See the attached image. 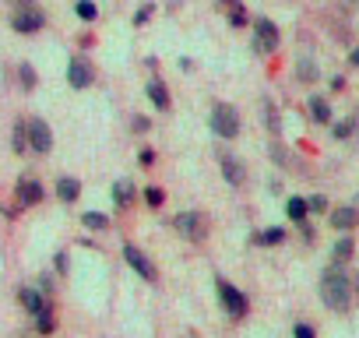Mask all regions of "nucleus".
<instances>
[{
  "label": "nucleus",
  "mask_w": 359,
  "mask_h": 338,
  "mask_svg": "<svg viewBox=\"0 0 359 338\" xmlns=\"http://www.w3.org/2000/svg\"><path fill=\"white\" fill-rule=\"evenodd\" d=\"M320 303L334 313H345L352 306V278L341 271V264H331L320 271Z\"/></svg>",
  "instance_id": "1"
},
{
  "label": "nucleus",
  "mask_w": 359,
  "mask_h": 338,
  "mask_svg": "<svg viewBox=\"0 0 359 338\" xmlns=\"http://www.w3.org/2000/svg\"><path fill=\"white\" fill-rule=\"evenodd\" d=\"M208 127H212L215 137H222V141H236L240 130H243V120H240V113H236L233 102H215L212 113H208Z\"/></svg>",
  "instance_id": "2"
},
{
  "label": "nucleus",
  "mask_w": 359,
  "mask_h": 338,
  "mask_svg": "<svg viewBox=\"0 0 359 338\" xmlns=\"http://www.w3.org/2000/svg\"><path fill=\"white\" fill-rule=\"evenodd\" d=\"M172 229L184 236L187 243H205L208 240V215L205 212H194V208L176 212L172 215Z\"/></svg>",
  "instance_id": "3"
},
{
  "label": "nucleus",
  "mask_w": 359,
  "mask_h": 338,
  "mask_svg": "<svg viewBox=\"0 0 359 338\" xmlns=\"http://www.w3.org/2000/svg\"><path fill=\"white\" fill-rule=\"evenodd\" d=\"M215 296H219V306H222V310H226L233 320H243V317H247V310H250V299H247V296H243V292H240V289L229 282V278H222V275L215 278Z\"/></svg>",
  "instance_id": "4"
},
{
  "label": "nucleus",
  "mask_w": 359,
  "mask_h": 338,
  "mask_svg": "<svg viewBox=\"0 0 359 338\" xmlns=\"http://www.w3.org/2000/svg\"><path fill=\"white\" fill-rule=\"evenodd\" d=\"M25 141H29V151L36 155H50L53 151V130L43 116H29L25 120Z\"/></svg>",
  "instance_id": "5"
},
{
  "label": "nucleus",
  "mask_w": 359,
  "mask_h": 338,
  "mask_svg": "<svg viewBox=\"0 0 359 338\" xmlns=\"http://www.w3.org/2000/svg\"><path fill=\"white\" fill-rule=\"evenodd\" d=\"M43 25H46V15H43L39 8H32V4H22V8L11 15V29H15L18 36H36Z\"/></svg>",
  "instance_id": "6"
},
{
  "label": "nucleus",
  "mask_w": 359,
  "mask_h": 338,
  "mask_svg": "<svg viewBox=\"0 0 359 338\" xmlns=\"http://www.w3.org/2000/svg\"><path fill=\"white\" fill-rule=\"evenodd\" d=\"M123 261L137 271V278L141 282H158V268H155V261L141 250V247H134V243H123Z\"/></svg>",
  "instance_id": "7"
},
{
  "label": "nucleus",
  "mask_w": 359,
  "mask_h": 338,
  "mask_svg": "<svg viewBox=\"0 0 359 338\" xmlns=\"http://www.w3.org/2000/svg\"><path fill=\"white\" fill-rule=\"evenodd\" d=\"M67 85H71V88H78V92L95 85V67H92V60H88V57H81V53H78V57H71V60H67Z\"/></svg>",
  "instance_id": "8"
},
{
  "label": "nucleus",
  "mask_w": 359,
  "mask_h": 338,
  "mask_svg": "<svg viewBox=\"0 0 359 338\" xmlns=\"http://www.w3.org/2000/svg\"><path fill=\"white\" fill-rule=\"evenodd\" d=\"M278 43H282V36H278V25H275V22H268V18L254 22V50H257L261 57L275 53Z\"/></svg>",
  "instance_id": "9"
},
{
  "label": "nucleus",
  "mask_w": 359,
  "mask_h": 338,
  "mask_svg": "<svg viewBox=\"0 0 359 338\" xmlns=\"http://www.w3.org/2000/svg\"><path fill=\"white\" fill-rule=\"evenodd\" d=\"M219 169H222V180H226L229 187H243V184H247V169H243V158H240V155L219 148Z\"/></svg>",
  "instance_id": "10"
},
{
  "label": "nucleus",
  "mask_w": 359,
  "mask_h": 338,
  "mask_svg": "<svg viewBox=\"0 0 359 338\" xmlns=\"http://www.w3.org/2000/svg\"><path fill=\"white\" fill-rule=\"evenodd\" d=\"M43 198H46V187H43L36 177H22V180L15 184V201H18V208H36Z\"/></svg>",
  "instance_id": "11"
},
{
  "label": "nucleus",
  "mask_w": 359,
  "mask_h": 338,
  "mask_svg": "<svg viewBox=\"0 0 359 338\" xmlns=\"http://www.w3.org/2000/svg\"><path fill=\"white\" fill-rule=\"evenodd\" d=\"M18 303H22V310H25L29 317H36V313L50 303V296H43L36 285H22V289H18Z\"/></svg>",
  "instance_id": "12"
},
{
  "label": "nucleus",
  "mask_w": 359,
  "mask_h": 338,
  "mask_svg": "<svg viewBox=\"0 0 359 338\" xmlns=\"http://www.w3.org/2000/svg\"><path fill=\"white\" fill-rule=\"evenodd\" d=\"M144 95H148V102L158 109V113H165L169 106H172V95H169V88H165V81H158V78H151L148 85H144Z\"/></svg>",
  "instance_id": "13"
},
{
  "label": "nucleus",
  "mask_w": 359,
  "mask_h": 338,
  "mask_svg": "<svg viewBox=\"0 0 359 338\" xmlns=\"http://www.w3.org/2000/svg\"><path fill=\"white\" fill-rule=\"evenodd\" d=\"M134 201H137V184H134V180H116V184H113V205H116L120 212H127Z\"/></svg>",
  "instance_id": "14"
},
{
  "label": "nucleus",
  "mask_w": 359,
  "mask_h": 338,
  "mask_svg": "<svg viewBox=\"0 0 359 338\" xmlns=\"http://www.w3.org/2000/svg\"><path fill=\"white\" fill-rule=\"evenodd\" d=\"M53 191H57V198H60L64 205H74V201L81 198V180H78V177H57Z\"/></svg>",
  "instance_id": "15"
},
{
  "label": "nucleus",
  "mask_w": 359,
  "mask_h": 338,
  "mask_svg": "<svg viewBox=\"0 0 359 338\" xmlns=\"http://www.w3.org/2000/svg\"><path fill=\"white\" fill-rule=\"evenodd\" d=\"M355 222H359V212H355L352 205H345V208H334V212H331V226H334L338 233H348Z\"/></svg>",
  "instance_id": "16"
},
{
  "label": "nucleus",
  "mask_w": 359,
  "mask_h": 338,
  "mask_svg": "<svg viewBox=\"0 0 359 338\" xmlns=\"http://www.w3.org/2000/svg\"><path fill=\"white\" fill-rule=\"evenodd\" d=\"M32 320H36V331H39V334H53V331H57V313H53V299H50V303H46V306H43V310H39V313H36Z\"/></svg>",
  "instance_id": "17"
},
{
  "label": "nucleus",
  "mask_w": 359,
  "mask_h": 338,
  "mask_svg": "<svg viewBox=\"0 0 359 338\" xmlns=\"http://www.w3.org/2000/svg\"><path fill=\"white\" fill-rule=\"evenodd\" d=\"M282 240H285V229H282V226H271V229L250 236V243H257V247H275V243H282Z\"/></svg>",
  "instance_id": "18"
},
{
  "label": "nucleus",
  "mask_w": 359,
  "mask_h": 338,
  "mask_svg": "<svg viewBox=\"0 0 359 338\" xmlns=\"http://www.w3.org/2000/svg\"><path fill=\"white\" fill-rule=\"evenodd\" d=\"M285 215L292 219V222H306V215H310V208H306V198H289L285 201Z\"/></svg>",
  "instance_id": "19"
},
{
  "label": "nucleus",
  "mask_w": 359,
  "mask_h": 338,
  "mask_svg": "<svg viewBox=\"0 0 359 338\" xmlns=\"http://www.w3.org/2000/svg\"><path fill=\"white\" fill-rule=\"evenodd\" d=\"M81 226H85V229H92V233L109 229V215H102V212H85V215H81Z\"/></svg>",
  "instance_id": "20"
},
{
  "label": "nucleus",
  "mask_w": 359,
  "mask_h": 338,
  "mask_svg": "<svg viewBox=\"0 0 359 338\" xmlns=\"http://www.w3.org/2000/svg\"><path fill=\"white\" fill-rule=\"evenodd\" d=\"M310 116H313L317 123H327V120H331V106H327L320 95H313V99H310Z\"/></svg>",
  "instance_id": "21"
},
{
  "label": "nucleus",
  "mask_w": 359,
  "mask_h": 338,
  "mask_svg": "<svg viewBox=\"0 0 359 338\" xmlns=\"http://www.w3.org/2000/svg\"><path fill=\"white\" fill-rule=\"evenodd\" d=\"M11 148H15V155H25V151H29V141H25V120L15 123V130H11Z\"/></svg>",
  "instance_id": "22"
},
{
  "label": "nucleus",
  "mask_w": 359,
  "mask_h": 338,
  "mask_svg": "<svg viewBox=\"0 0 359 338\" xmlns=\"http://www.w3.org/2000/svg\"><path fill=\"white\" fill-rule=\"evenodd\" d=\"M18 81H22V88H25V92H32V88L39 85L36 67H32V64H22V67H18Z\"/></svg>",
  "instance_id": "23"
},
{
  "label": "nucleus",
  "mask_w": 359,
  "mask_h": 338,
  "mask_svg": "<svg viewBox=\"0 0 359 338\" xmlns=\"http://www.w3.org/2000/svg\"><path fill=\"white\" fill-rule=\"evenodd\" d=\"M141 198H144L148 208H162V205H165V191H162V187H144Z\"/></svg>",
  "instance_id": "24"
},
{
  "label": "nucleus",
  "mask_w": 359,
  "mask_h": 338,
  "mask_svg": "<svg viewBox=\"0 0 359 338\" xmlns=\"http://www.w3.org/2000/svg\"><path fill=\"white\" fill-rule=\"evenodd\" d=\"M331 257H334V264H345L348 257H352V240L345 236V240H338L334 243V250H331Z\"/></svg>",
  "instance_id": "25"
},
{
  "label": "nucleus",
  "mask_w": 359,
  "mask_h": 338,
  "mask_svg": "<svg viewBox=\"0 0 359 338\" xmlns=\"http://www.w3.org/2000/svg\"><path fill=\"white\" fill-rule=\"evenodd\" d=\"M74 15H78L81 22H95V15H99V8L92 4V0H78V4H74Z\"/></svg>",
  "instance_id": "26"
},
{
  "label": "nucleus",
  "mask_w": 359,
  "mask_h": 338,
  "mask_svg": "<svg viewBox=\"0 0 359 338\" xmlns=\"http://www.w3.org/2000/svg\"><path fill=\"white\" fill-rule=\"evenodd\" d=\"M53 268H57V275H60V278L71 271V257H67V250H57V257H53Z\"/></svg>",
  "instance_id": "27"
},
{
  "label": "nucleus",
  "mask_w": 359,
  "mask_h": 338,
  "mask_svg": "<svg viewBox=\"0 0 359 338\" xmlns=\"http://www.w3.org/2000/svg\"><path fill=\"white\" fill-rule=\"evenodd\" d=\"M36 289H39L43 296H50V299H53V275H50V271H43V275H39V285H36Z\"/></svg>",
  "instance_id": "28"
},
{
  "label": "nucleus",
  "mask_w": 359,
  "mask_h": 338,
  "mask_svg": "<svg viewBox=\"0 0 359 338\" xmlns=\"http://www.w3.org/2000/svg\"><path fill=\"white\" fill-rule=\"evenodd\" d=\"M292 338H317V331H313V324H306V320H299V324L292 327Z\"/></svg>",
  "instance_id": "29"
},
{
  "label": "nucleus",
  "mask_w": 359,
  "mask_h": 338,
  "mask_svg": "<svg viewBox=\"0 0 359 338\" xmlns=\"http://www.w3.org/2000/svg\"><path fill=\"white\" fill-rule=\"evenodd\" d=\"M306 208L310 212H327V198L324 194H313V198H306Z\"/></svg>",
  "instance_id": "30"
},
{
  "label": "nucleus",
  "mask_w": 359,
  "mask_h": 338,
  "mask_svg": "<svg viewBox=\"0 0 359 338\" xmlns=\"http://www.w3.org/2000/svg\"><path fill=\"white\" fill-rule=\"evenodd\" d=\"M148 127H151L148 116H130V130H134V134H148Z\"/></svg>",
  "instance_id": "31"
},
{
  "label": "nucleus",
  "mask_w": 359,
  "mask_h": 338,
  "mask_svg": "<svg viewBox=\"0 0 359 338\" xmlns=\"http://www.w3.org/2000/svg\"><path fill=\"white\" fill-rule=\"evenodd\" d=\"M264 113H268V127H271V134H278V116H275V106H271V102H264Z\"/></svg>",
  "instance_id": "32"
},
{
  "label": "nucleus",
  "mask_w": 359,
  "mask_h": 338,
  "mask_svg": "<svg viewBox=\"0 0 359 338\" xmlns=\"http://www.w3.org/2000/svg\"><path fill=\"white\" fill-rule=\"evenodd\" d=\"M148 18H151V4H144L141 11H134V25H144Z\"/></svg>",
  "instance_id": "33"
},
{
  "label": "nucleus",
  "mask_w": 359,
  "mask_h": 338,
  "mask_svg": "<svg viewBox=\"0 0 359 338\" xmlns=\"http://www.w3.org/2000/svg\"><path fill=\"white\" fill-rule=\"evenodd\" d=\"M229 22H233L236 29H240V25H247V11H243V8H233V15H229Z\"/></svg>",
  "instance_id": "34"
},
{
  "label": "nucleus",
  "mask_w": 359,
  "mask_h": 338,
  "mask_svg": "<svg viewBox=\"0 0 359 338\" xmlns=\"http://www.w3.org/2000/svg\"><path fill=\"white\" fill-rule=\"evenodd\" d=\"M348 134H352V120H345V123L334 127V137H348Z\"/></svg>",
  "instance_id": "35"
},
{
  "label": "nucleus",
  "mask_w": 359,
  "mask_h": 338,
  "mask_svg": "<svg viewBox=\"0 0 359 338\" xmlns=\"http://www.w3.org/2000/svg\"><path fill=\"white\" fill-rule=\"evenodd\" d=\"M137 158H141V165H155V151H151V148H144Z\"/></svg>",
  "instance_id": "36"
},
{
  "label": "nucleus",
  "mask_w": 359,
  "mask_h": 338,
  "mask_svg": "<svg viewBox=\"0 0 359 338\" xmlns=\"http://www.w3.org/2000/svg\"><path fill=\"white\" fill-rule=\"evenodd\" d=\"M219 8H236V0H219Z\"/></svg>",
  "instance_id": "37"
},
{
  "label": "nucleus",
  "mask_w": 359,
  "mask_h": 338,
  "mask_svg": "<svg viewBox=\"0 0 359 338\" xmlns=\"http://www.w3.org/2000/svg\"><path fill=\"white\" fill-rule=\"evenodd\" d=\"M352 64H355V67H359V50H352Z\"/></svg>",
  "instance_id": "38"
},
{
  "label": "nucleus",
  "mask_w": 359,
  "mask_h": 338,
  "mask_svg": "<svg viewBox=\"0 0 359 338\" xmlns=\"http://www.w3.org/2000/svg\"><path fill=\"white\" fill-rule=\"evenodd\" d=\"M352 4H359V0H352Z\"/></svg>",
  "instance_id": "39"
},
{
  "label": "nucleus",
  "mask_w": 359,
  "mask_h": 338,
  "mask_svg": "<svg viewBox=\"0 0 359 338\" xmlns=\"http://www.w3.org/2000/svg\"><path fill=\"white\" fill-rule=\"evenodd\" d=\"M191 338H198V334H191Z\"/></svg>",
  "instance_id": "40"
},
{
  "label": "nucleus",
  "mask_w": 359,
  "mask_h": 338,
  "mask_svg": "<svg viewBox=\"0 0 359 338\" xmlns=\"http://www.w3.org/2000/svg\"><path fill=\"white\" fill-rule=\"evenodd\" d=\"M22 4H25V0H22Z\"/></svg>",
  "instance_id": "41"
}]
</instances>
